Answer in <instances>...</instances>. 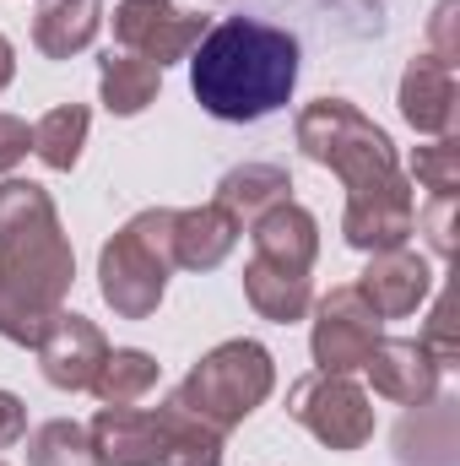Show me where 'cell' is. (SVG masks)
Masks as SVG:
<instances>
[{"label":"cell","mask_w":460,"mask_h":466,"mask_svg":"<svg viewBox=\"0 0 460 466\" xmlns=\"http://www.w3.org/2000/svg\"><path fill=\"white\" fill-rule=\"evenodd\" d=\"M76 282V255L44 185H0V337L11 348H38L49 320L65 309Z\"/></svg>","instance_id":"cell-1"},{"label":"cell","mask_w":460,"mask_h":466,"mask_svg":"<svg viewBox=\"0 0 460 466\" xmlns=\"http://www.w3.org/2000/svg\"><path fill=\"white\" fill-rule=\"evenodd\" d=\"M298 38L260 16H228L190 49V93L212 119L255 125L298 87Z\"/></svg>","instance_id":"cell-2"},{"label":"cell","mask_w":460,"mask_h":466,"mask_svg":"<svg viewBox=\"0 0 460 466\" xmlns=\"http://www.w3.org/2000/svg\"><path fill=\"white\" fill-rule=\"evenodd\" d=\"M293 141L309 163L342 174L346 201H368V196H390V190H412V179L401 174L395 141L346 98H315L293 119Z\"/></svg>","instance_id":"cell-3"},{"label":"cell","mask_w":460,"mask_h":466,"mask_svg":"<svg viewBox=\"0 0 460 466\" xmlns=\"http://www.w3.org/2000/svg\"><path fill=\"white\" fill-rule=\"evenodd\" d=\"M174 271V212L146 207L98 249V293L119 320L157 315Z\"/></svg>","instance_id":"cell-4"},{"label":"cell","mask_w":460,"mask_h":466,"mask_svg":"<svg viewBox=\"0 0 460 466\" xmlns=\"http://www.w3.org/2000/svg\"><path fill=\"white\" fill-rule=\"evenodd\" d=\"M276 390V358L249 342V337H233V342H217L185 380L179 390L168 396L174 407H185L190 418H201L206 429L217 434H233L255 407H265V396Z\"/></svg>","instance_id":"cell-5"},{"label":"cell","mask_w":460,"mask_h":466,"mask_svg":"<svg viewBox=\"0 0 460 466\" xmlns=\"http://www.w3.org/2000/svg\"><path fill=\"white\" fill-rule=\"evenodd\" d=\"M287 418L304 423L325 451H363L374 440V401L352 374H304L287 385Z\"/></svg>","instance_id":"cell-6"},{"label":"cell","mask_w":460,"mask_h":466,"mask_svg":"<svg viewBox=\"0 0 460 466\" xmlns=\"http://www.w3.org/2000/svg\"><path fill=\"white\" fill-rule=\"evenodd\" d=\"M379 337H385V320L368 309V299H363L352 282L331 288V293L315 304V326H309L315 369H325V374H352V369H363V358L374 352Z\"/></svg>","instance_id":"cell-7"},{"label":"cell","mask_w":460,"mask_h":466,"mask_svg":"<svg viewBox=\"0 0 460 466\" xmlns=\"http://www.w3.org/2000/svg\"><path fill=\"white\" fill-rule=\"evenodd\" d=\"M206 16L179 11L174 0H119L115 5V38L125 55L152 60L157 71L174 60H190V49L206 38Z\"/></svg>","instance_id":"cell-8"},{"label":"cell","mask_w":460,"mask_h":466,"mask_svg":"<svg viewBox=\"0 0 460 466\" xmlns=\"http://www.w3.org/2000/svg\"><path fill=\"white\" fill-rule=\"evenodd\" d=\"M363 299H368V309L379 315V320H406V315H417L423 304H428V293H434V266L417 255V249H379V255H368V266H363V277L352 282Z\"/></svg>","instance_id":"cell-9"},{"label":"cell","mask_w":460,"mask_h":466,"mask_svg":"<svg viewBox=\"0 0 460 466\" xmlns=\"http://www.w3.org/2000/svg\"><path fill=\"white\" fill-rule=\"evenodd\" d=\"M33 352H38V369H44V380L55 390H93V374L109 358V342H104V331L87 315L60 309Z\"/></svg>","instance_id":"cell-10"},{"label":"cell","mask_w":460,"mask_h":466,"mask_svg":"<svg viewBox=\"0 0 460 466\" xmlns=\"http://www.w3.org/2000/svg\"><path fill=\"white\" fill-rule=\"evenodd\" d=\"M363 369H368L374 396H385V401H395V407H417V401L439 396V374H445V369L428 358V348L412 342V337H379L374 352L363 358Z\"/></svg>","instance_id":"cell-11"},{"label":"cell","mask_w":460,"mask_h":466,"mask_svg":"<svg viewBox=\"0 0 460 466\" xmlns=\"http://www.w3.org/2000/svg\"><path fill=\"white\" fill-rule=\"evenodd\" d=\"M395 466H460V401L455 396H428L417 401L395 434Z\"/></svg>","instance_id":"cell-12"},{"label":"cell","mask_w":460,"mask_h":466,"mask_svg":"<svg viewBox=\"0 0 460 466\" xmlns=\"http://www.w3.org/2000/svg\"><path fill=\"white\" fill-rule=\"evenodd\" d=\"M401 119L417 130V136H455V115H460V87H455V66L434 60V55H417L406 71H401Z\"/></svg>","instance_id":"cell-13"},{"label":"cell","mask_w":460,"mask_h":466,"mask_svg":"<svg viewBox=\"0 0 460 466\" xmlns=\"http://www.w3.org/2000/svg\"><path fill=\"white\" fill-rule=\"evenodd\" d=\"M98 466H157L163 461V418L146 407H104L87 423Z\"/></svg>","instance_id":"cell-14"},{"label":"cell","mask_w":460,"mask_h":466,"mask_svg":"<svg viewBox=\"0 0 460 466\" xmlns=\"http://www.w3.org/2000/svg\"><path fill=\"white\" fill-rule=\"evenodd\" d=\"M249 244H255V260H271V266H287V271H315L320 223H315L309 207L282 201V207H271L249 223Z\"/></svg>","instance_id":"cell-15"},{"label":"cell","mask_w":460,"mask_h":466,"mask_svg":"<svg viewBox=\"0 0 460 466\" xmlns=\"http://www.w3.org/2000/svg\"><path fill=\"white\" fill-rule=\"evenodd\" d=\"M238 233H244V223L217 201L174 212V266L179 271H217L238 249Z\"/></svg>","instance_id":"cell-16"},{"label":"cell","mask_w":460,"mask_h":466,"mask_svg":"<svg viewBox=\"0 0 460 466\" xmlns=\"http://www.w3.org/2000/svg\"><path fill=\"white\" fill-rule=\"evenodd\" d=\"M412 233H417V196H412V190L346 201V212H342V238L352 244V249H363V255L401 249Z\"/></svg>","instance_id":"cell-17"},{"label":"cell","mask_w":460,"mask_h":466,"mask_svg":"<svg viewBox=\"0 0 460 466\" xmlns=\"http://www.w3.org/2000/svg\"><path fill=\"white\" fill-rule=\"evenodd\" d=\"M244 299L260 320H276V326H293L315 309V282L309 271H287V266H271V260H255L244 266Z\"/></svg>","instance_id":"cell-18"},{"label":"cell","mask_w":460,"mask_h":466,"mask_svg":"<svg viewBox=\"0 0 460 466\" xmlns=\"http://www.w3.org/2000/svg\"><path fill=\"white\" fill-rule=\"evenodd\" d=\"M212 201L228 207L233 218L249 228L260 212L293 201V174H287L282 163H238V168H228V174L217 179V196H212Z\"/></svg>","instance_id":"cell-19"},{"label":"cell","mask_w":460,"mask_h":466,"mask_svg":"<svg viewBox=\"0 0 460 466\" xmlns=\"http://www.w3.org/2000/svg\"><path fill=\"white\" fill-rule=\"evenodd\" d=\"M104 27V0H49L33 16V44L44 60H71L82 55Z\"/></svg>","instance_id":"cell-20"},{"label":"cell","mask_w":460,"mask_h":466,"mask_svg":"<svg viewBox=\"0 0 460 466\" xmlns=\"http://www.w3.org/2000/svg\"><path fill=\"white\" fill-rule=\"evenodd\" d=\"M98 93H104V109L119 119H135L141 109H152L157 104V93H163V71L152 66V60H141V55H125V49H109L104 60H98Z\"/></svg>","instance_id":"cell-21"},{"label":"cell","mask_w":460,"mask_h":466,"mask_svg":"<svg viewBox=\"0 0 460 466\" xmlns=\"http://www.w3.org/2000/svg\"><path fill=\"white\" fill-rule=\"evenodd\" d=\"M157 418H163V461L157 466H223V440L228 434L206 429L201 418H190L174 401H163Z\"/></svg>","instance_id":"cell-22"},{"label":"cell","mask_w":460,"mask_h":466,"mask_svg":"<svg viewBox=\"0 0 460 466\" xmlns=\"http://www.w3.org/2000/svg\"><path fill=\"white\" fill-rule=\"evenodd\" d=\"M87 125H93V115H87L82 104H60V109H49V115L33 125V152H38V163L55 168V174H71V168L82 163Z\"/></svg>","instance_id":"cell-23"},{"label":"cell","mask_w":460,"mask_h":466,"mask_svg":"<svg viewBox=\"0 0 460 466\" xmlns=\"http://www.w3.org/2000/svg\"><path fill=\"white\" fill-rule=\"evenodd\" d=\"M157 385V358L141 348H109V358L93 374V396L104 407H135Z\"/></svg>","instance_id":"cell-24"},{"label":"cell","mask_w":460,"mask_h":466,"mask_svg":"<svg viewBox=\"0 0 460 466\" xmlns=\"http://www.w3.org/2000/svg\"><path fill=\"white\" fill-rule=\"evenodd\" d=\"M27 466H98V456H93V440H87L82 423L49 418L27 440Z\"/></svg>","instance_id":"cell-25"},{"label":"cell","mask_w":460,"mask_h":466,"mask_svg":"<svg viewBox=\"0 0 460 466\" xmlns=\"http://www.w3.org/2000/svg\"><path fill=\"white\" fill-rule=\"evenodd\" d=\"M412 185H423L428 196H460V136H428L412 152Z\"/></svg>","instance_id":"cell-26"},{"label":"cell","mask_w":460,"mask_h":466,"mask_svg":"<svg viewBox=\"0 0 460 466\" xmlns=\"http://www.w3.org/2000/svg\"><path fill=\"white\" fill-rule=\"evenodd\" d=\"M428 358L439 363V369H460V342H455V309H450V293H439V304H434V315H428V326H423V337H417Z\"/></svg>","instance_id":"cell-27"},{"label":"cell","mask_w":460,"mask_h":466,"mask_svg":"<svg viewBox=\"0 0 460 466\" xmlns=\"http://www.w3.org/2000/svg\"><path fill=\"white\" fill-rule=\"evenodd\" d=\"M455 201L460 196H434L428 207H417V233H428V249L434 255H450L455 249Z\"/></svg>","instance_id":"cell-28"},{"label":"cell","mask_w":460,"mask_h":466,"mask_svg":"<svg viewBox=\"0 0 460 466\" xmlns=\"http://www.w3.org/2000/svg\"><path fill=\"white\" fill-rule=\"evenodd\" d=\"M455 16H460V0H439V11H434V22H428V44H434V60H445V66H455V60H460Z\"/></svg>","instance_id":"cell-29"},{"label":"cell","mask_w":460,"mask_h":466,"mask_svg":"<svg viewBox=\"0 0 460 466\" xmlns=\"http://www.w3.org/2000/svg\"><path fill=\"white\" fill-rule=\"evenodd\" d=\"M27 152H33V130H27V119L0 115V174H11Z\"/></svg>","instance_id":"cell-30"},{"label":"cell","mask_w":460,"mask_h":466,"mask_svg":"<svg viewBox=\"0 0 460 466\" xmlns=\"http://www.w3.org/2000/svg\"><path fill=\"white\" fill-rule=\"evenodd\" d=\"M22 440H27V407H22V396L0 390V451H11Z\"/></svg>","instance_id":"cell-31"},{"label":"cell","mask_w":460,"mask_h":466,"mask_svg":"<svg viewBox=\"0 0 460 466\" xmlns=\"http://www.w3.org/2000/svg\"><path fill=\"white\" fill-rule=\"evenodd\" d=\"M11 76H16V49H11V38L0 33V93L11 87Z\"/></svg>","instance_id":"cell-32"},{"label":"cell","mask_w":460,"mask_h":466,"mask_svg":"<svg viewBox=\"0 0 460 466\" xmlns=\"http://www.w3.org/2000/svg\"><path fill=\"white\" fill-rule=\"evenodd\" d=\"M0 466H5V461H0Z\"/></svg>","instance_id":"cell-33"}]
</instances>
